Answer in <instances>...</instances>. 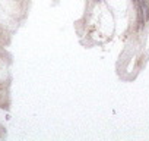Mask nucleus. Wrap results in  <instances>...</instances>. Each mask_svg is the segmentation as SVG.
Here are the masks:
<instances>
[{
  "mask_svg": "<svg viewBox=\"0 0 149 141\" xmlns=\"http://www.w3.org/2000/svg\"><path fill=\"white\" fill-rule=\"evenodd\" d=\"M148 2H149V0H148Z\"/></svg>",
  "mask_w": 149,
  "mask_h": 141,
  "instance_id": "f257e3e1",
  "label": "nucleus"
}]
</instances>
